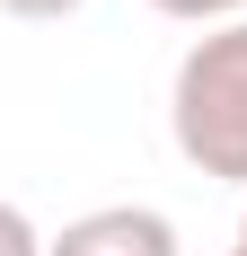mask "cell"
<instances>
[{
  "label": "cell",
  "instance_id": "6da1fadb",
  "mask_svg": "<svg viewBox=\"0 0 247 256\" xmlns=\"http://www.w3.org/2000/svg\"><path fill=\"white\" fill-rule=\"evenodd\" d=\"M168 132L194 177L247 186V18L238 26H203L176 53L168 80Z\"/></svg>",
  "mask_w": 247,
  "mask_h": 256
},
{
  "label": "cell",
  "instance_id": "7a4b0ae2",
  "mask_svg": "<svg viewBox=\"0 0 247 256\" xmlns=\"http://www.w3.org/2000/svg\"><path fill=\"white\" fill-rule=\"evenodd\" d=\"M44 256H176V221L150 204H106L80 212L62 238H44Z\"/></svg>",
  "mask_w": 247,
  "mask_h": 256
},
{
  "label": "cell",
  "instance_id": "3957f363",
  "mask_svg": "<svg viewBox=\"0 0 247 256\" xmlns=\"http://www.w3.org/2000/svg\"><path fill=\"white\" fill-rule=\"evenodd\" d=\"M159 18H186V26H238L247 0H150Z\"/></svg>",
  "mask_w": 247,
  "mask_h": 256
},
{
  "label": "cell",
  "instance_id": "277c9868",
  "mask_svg": "<svg viewBox=\"0 0 247 256\" xmlns=\"http://www.w3.org/2000/svg\"><path fill=\"white\" fill-rule=\"evenodd\" d=\"M0 256H44V230H36L18 204H0Z\"/></svg>",
  "mask_w": 247,
  "mask_h": 256
},
{
  "label": "cell",
  "instance_id": "5b68a950",
  "mask_svg": "<svg viewBox=\"0 0 247 256\" xmlns=\"http://www.w3.org/2000/svg\"><path fill=\"white\" fill-rule=\"evenodd\" d=\"M0 9H9V18H71L80 0H0Z\"/></svg>",
  "mask_w": 247,
  "mask_h": 256
},
{
  "label": "cell",
  "instance_id": "8992f818",
  "mask_svg": "<svg viewBox=\"0 0 247 256\" xmlns=\"http://www.w3.org/2000/svg\"><path fill=\"white\" fill-rule=\"evenodd\" d=\"M230 256H247V221H238V248H230Z\"/></svg>",
  "mask_w": 247,
  "mask_h": 256
}]
</instances>
